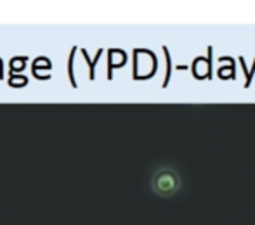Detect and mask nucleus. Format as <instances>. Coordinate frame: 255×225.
Here are the masks:
<instances>
[{
    "mask_svg": "<svg viewBox=\"0 0 255 225\" xmlns=\"http://www.w3.org/2000/svg\"><path fill=\"white\" fill-rule=\"evenodd\" d=\"M182 178L179 171L172 166H160L151 175V191L158 198H172L179 192Z\"/></svg>",
    "mask_w": 255,
    "mask_h": 225,
    "instance_id": "f257e3e1",
    "label": "nucleus"
},
{
    "mask_svg": "<svg viewBox=\"0 0 255 225\" xmlns=\"http://www.w3.org/2000/svg\"><path fill=\"white\" fill-rule=\"evenodd\" d=\"M80 54L85 57V61H87V64H89V80H94L96 78V63L99 61V57H101L103 54V49H99V52H98V56H96V59L94 61H91L89 59V54H87V51L85 49H80Z\"/></svg>",
    "mask_w": 255,
    "mask_h": 225,
    "instance_id": "f03ea898",
    "label": "nucleus"
},
{
    "mask_svg": "<svg viewBox=\"0 0 255 225\" xmlns=\"http://www.w3.org/2000/svg\"><path fill=\"white\" fill-rule=\"evenodd\" d=\"M78 51V47L75 45V47H71V52H70V57H68V76H70V81H71V87L77 88L78 83L77 80H75V75H73V59H75V52Z\"/></svg>",
    "mask_w": 255,
    "mask_h": 225,
    "instance_id": "7ed1b4c3",
    "label": "nucleus"
}]
</instances>
